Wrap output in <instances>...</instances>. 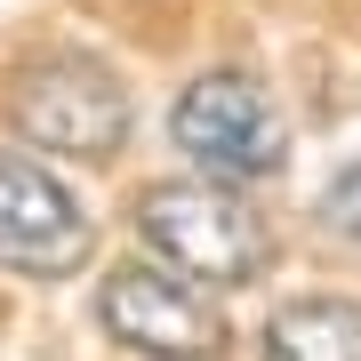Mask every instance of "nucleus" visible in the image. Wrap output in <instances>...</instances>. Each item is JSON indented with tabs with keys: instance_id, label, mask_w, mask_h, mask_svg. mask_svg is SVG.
I'll return each instance as SVG.
<instances>
[{
	"instance_id": "nucleus-1",
	"label": "nucleus",
	"mask_w": 361,
	"mask_h": 361,
	"mask_svg": "<svg viewBox=\"0 0 361 361\" xmlns=\"http://www.w3.org/2000/svg\"><path fill=\"white\" fill-rule=\"evenodd\" d=\"M169 137L217 185H257L289 161V121L249 73H201L169 113Z\"/></svg>"
},
{
	"instance_id": "nucleus-2",
	"label": "nucleus",
	"mask_w": 361,
	"mask_h": 361,
	"mask_svg": "<svg viewBox=\"0 0 361 361\" xmlns=\"http://www.w3.org/2000/svg\"><path fill=\"white\" fill-rule=\"evenodd\" d=\"M137 233L153 241V257L177 265V281H201V289H233L265 265L257 209L217 193V185H161V193H145Z\"/></svg>"
},
{
	"instance_id": "nucleus-3",
	"label": "nucleus",
	"mask_w": 361,
	"mask_h": 361,
	"mask_svg": "<svg viewBox=\"0 0 361 361\" xmlns=\"http://www.w3.org/2000/svg\"><path fill=\"white\" fill-rule=\"evenodd\" d=\"M8 121L49 153L104 161L129 137V89L97 65V56H32L8 80Z\"/></svg>"
},
{
	"instance_id": "nucleus-4",
	"label": "nucleus",
	"mask_w": 361,
	"mask_h": 361,
	"mask_svg": "<svg viewBox=\"0 0 361 361\" xmlns=\"http://www.w3.org/2000/svg\"><path fill=\"white\" fill-rule=\"evenodd\" d=\"M89 257V209L25 153H0V265L8 273H73Z\"/></svg>"
},
{
	"instance_id": "nucleus-5",
	"label": "nucleus",
	"mask_w": 361,
	"mask_h": 361,
	"mask_svg": "<svg viewBox=\"0 0 361 361\" xmlns=\"http://www.w3.org/2000/svg\"><path fill=\"white\" fill-rule=\"evenodd\" d=\"M97 313H104V329H113L121 345L161 353V361H209L225 345L217 313H209L185 281H169V273H113L104 297H97Z\"/></svg>"
},
{
	"instance_id": "nucleus-6",
	"label": "nucleus",
	"mask_w": 361,
	"mask_h": 361,
	"mask_svg": "<svg viewBox=\"0 0 361 361\" xmlns=\"http://www.w3.org/2000/svg\"><path fill=\"white\" fill-rule=\"evenodd\" d=\"M265 361H361V305H345V297L281 305L265 329Z\"/></svg>"
},
{
	"instance_id": "nucleus-7",
	"label": "nucleus",
	"mask_w": 361,
	"mask_h": 361,
	"mask_svg": "<svg viewBox=\"0 0 361 361\" xmlns=\"http://www.w3.org/2000/svg\"><path fill=\"white\" fill-rule=\"evenodd\" d=\"M322 225L337 233V241H353V249H361V169H345V177L322 193Z\"/></svg>"
}]
</instances>
